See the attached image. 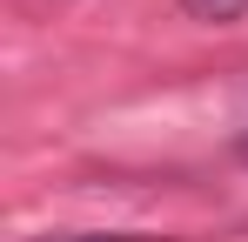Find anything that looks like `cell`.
<instances>
[{
    "label": "cell",
    "instance_id": "7a4b0ae2",
    "mask_svg": "<svg viewBox=\"0 0 248 242\" xmlns=\"http://www.w3.org/2000/svg\"><path fill=\"white\" fill-rule=\"evenodd\" d=\"M41 242H168L148 229H74V236H41Z\"/></svg>",
    "mask_w": 248,
    "mask_h": 242
},
{
    "label": "cell",
    "instance_id": "6da1fadb",
    "mask_svg": "<svg viewBox=\"0 0 248 242\" xmlns=\"http://www.w3.org/2000/svg\"><path fill=\"white\" fill-rule=\"evenodd\" d=\"M181 14H188V20H215V27H228V20L248 14V0H181Z\"/></svg>",
    "mask_w": 248,
    "mask_h": 242
}]
</instances>
